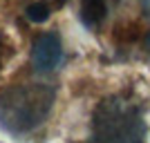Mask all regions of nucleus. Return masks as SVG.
<instances>
[{
    "instance_id": "obj_3",
    "label": "nucleus",
    "mask_w": 150,
    "mask_h": 143,
    "mask_svg": "<svg viewBox=\"0 0 150 143\" xmlns=\"http://www.w3.org/2000/svg\"><path fill=\"white\" fill-rule=\"evenodd\" d=\"M63 58V45L56 31H45L34 40L31 47V65L38 72H52Z\"/></svg>"
},
{
    "instance_id": "obj_8",
    "label": "nucleus",
    "mask_w": 150,
    "mask_h": 143,
    "mask_svg": "<svg viewBox=\"0 0 150 143\" xmlns=\"http://www.w3.org/2000/svg\"><path fill=\"white\" fill-rule=\"evenodd\" d=\"M56 2H58V5H63V2H67V0H56Z\"/></svg>"
},
{
    "instance_id": "obj_7",
    "label": "nucleus",
    "mask_w": 150,
    "mask_h": 143,
    "mask_svg": "<svg viewBox=\"0 0 150 143\" xmlns=\"http://www.w3.org/2000/svg\"><path fill=\"white\" fill-rule=\"evenodd\" d=\"M146 47H148V51H150V31H148V36H146Z\"/></svg>"
},
{
    "instance_id": "obj_6",
    "label": "nucleus",
    "mask_w": 150,
    "mask_h": 143,
    "mask_svg": "<svg viewBox=\"0 0 150 143\" xmlns=\"http://www.w3.org/2000/svg\"><path fill=\"white\" fill-rule=\"evenodd\" d=\"M139 25L137 23H123V25H117L114 27V36L117 40H123V43H132L139 38Z\"/></svg>"
},
{
    "instance_id": "obj_4",
    "label": "nucleus",
    "mask_w": 150,
    "mask_h": 143,
    "mask_svg": "<svg viewBox=\"0 0 150 143\" xmlns=\"http://www.w3.org/2000/svg\"><path fill=\"white\" fill-rule=\"evenodd\" d=\"M105 13H108L105 0H83L81 2V23L90 29L103 23Z\"/></svg>"
},
{
    "instance_id": "obj_5",
    "label": "nucleus",
    "mask_w": 150,
    "mask_h": 143,
    "mask_svg": "<svg viewBox=\"0 0 150 143\" xmlns=\"http://www.w3.org/2000/svg\"><path fill=\"white\" fill-rule=\"evenodd\" d=\"M25 16L29 23H45L50 18V5L47 2H31L25 9Z\"/></svg>"
},
{
    "instance_id": "obj_2",
    "label": "nucleus",
    "mask_w": 150,
    "mask_h": 143,
    "mask_svg": "<svg viewBox=\"0 0 150 143\" xmlns=\"http://www.w3.org/2000/svg\"><path fill=\"white\" fill-rule=\"evenodd\" d=\"M90 143H146V121L134 103L108 96L92 114Z\"/></svg>"
},
{
    "instance_id": "obj_1",
    "label": "nucleus",
    "mask_w": 150,
    "mask_h": 143,
    "mask_svg": "<svg viewBox=\"0 0 150 143\" xmlns=\"http://www.w3.org/2000/svg\"><path fill=\"white\" fill-rule=\"evenodd\" d=\"M56 92L45 83H18L0 92V128L23 137L47 121Z\"/></svg>"
}]
</instances>
